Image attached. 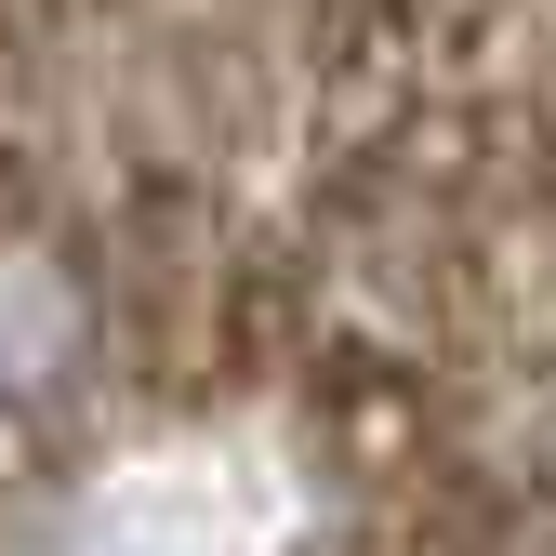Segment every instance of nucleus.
Wrapping results in <instances>:
<instances>
[{"label": "nucleus", "mask_w": 556, "mask_h": 556, "mask_svg": "<svg viewBox=\"0 0 556 556\" xmlns=\"http://www.w3.org/2000/svg\"><path fill=\"white\" fill-rule=\"evenodd\" d=\"M278 491L265 464L239 451H160V464H119L106 491L80 504V556H265Z\"/></svg>", "instance_id": "obj_1"}, {"label": "nucleus", "mask_w": 556, "mask_h": 556, "mask_svg": "<svg viewBox=\"0 0 556 556\" xmlns=\"http://www.w3.org/2000/svg\"><path fill=\"white\" fill-rule=\"evenodd\" d=\"M53 318H66V305H53V265H14V371H27V384H40V358H53Z\"/></svg>", "instance_id": "obj_2"}]
</instances>
